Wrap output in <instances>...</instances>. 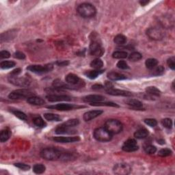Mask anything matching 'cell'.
I'll use <instances>...</instances> for the list:
<instances>
[{
	"label": "cell",
	"instance_id": "cell-41",
	"mask_svg": "<svg viewBox=\"0 0 175 175\" xmlns=\"http://www.w3.org/2000/svg\"><path fill=\"white\" fill-rule=\"evenodd\" d=\"M172 151L169 149H161L160 151L158 152V155L160 157H168L170 156V155H172Z\"/></svg>",
	"mask_w": 175,
	"mask_h": 175
},
{
	"label": "cell",
	"instance_id": "cell-44",
	"mask_svg": "<svg viewBox=\"0 0 175 175\" xmlns=\"http://www.w3.org/2000/svg\"><path fill=\"white\" fill-rule=\"evenodd\" d=\"M144 123H145L147 125L152 127H154L157 124V121L154 118H146L144 120Z\"/></svg>",
	"mask_w": 175,
	"mask_h": 175
},
{
	"label": "cell",
	"instance_id": "cell-8",
	"mask_svg": "<svg viewBox=\"0 0 175 175\" xmlns=\"http://www.w3.org/2000/svg\"><path fill=\"white\" fill-rule=\"evenodd\" d=\"M8 81L13 85L20 87H27L30 84V81L26 77H18L17 76L10 75L8 77Z\"/></svg>",
	"mask_w": 175,
	"mask_h": 175
},
{
	"label": "cell",
	"instance_id": "cell-4",
	"mask_svg": "<svg viewBox=\"0 0 175 175\" xmlns=\"http://www.w3.org/2000/svg\"><path fill=\"white\" fill-rule=\"evenodd\" d=\"M104 127L112 135L118 134L123 130V124L120 121L115 119H110L107 121Z\"/></svg>",
	"mask_w": 175,
	"mask_h": 175
},
{
	"label": "cell",
	"instance_id": "cell-33",
	"mask_svg": "<svg viewBox=\"0 0 175 175\" xmlns=\"http://www.w3.org/2000/svg\"><path fill=\"white\" fill-rule=\"evenodd\" d=\"M91 105H94V106H110V107H118V105L112 102H97V103H90Z\"/></svg>",
	"mask_w": 175,
	"mask_h": 175
},
{
	"label": "cell",
	"instance_id": "cell-37",
	"mask_svg": "<svg viewBox=\"0 0 175 175\" xmlns=\"http://www.w3.org/2000/svg\"><path fill=\"white\" fill-rule=\"evenodd\" d=\"M33 123H34V124L36 126L38 127H40V128H42V127H45L46 125L44 120L40 117V116H38V117L35 118L34 119V121H33Z\"/></svg>",
	"mask_w": 175,
	"mask_h": 175
},
{
	"label": "cell",
	"instance_id": "cell-26",
	"mask_svg": "<svg viewBox=\"0 0 175 175\" xmlns=\"http://www.w3.org/2000/svg\"><path fill=\"white\" fill-rule=\"evenodd\" d=\"M11 135V131L9 129H4L0 133V141L2 142H5L10 138Z\"/></svg>",
	"mask_w": 175,
	"mask_h": 175
},
{
	"label": "cell",
	"instance_id": "cell-49",
	"mask_svg": "<svg viewBox=\"0 0 175 175\" xmlns=\"http://www.w3.org/2000/svg\"><path fill=\"white\" fill-rule=\"evenodd\" d=\"M10 56V54L8 51H2L0 52V58L1 59H5Z\"/></svg>",
	"mask_w": 175,
	"mask_h": 175
},
{
	"label": "cell",
	"instance_id": "cell-31",
	"mask_svg": "<svg viewBox=\"0 0 175 175\" xmlns=\"http://www.w3.org/2000/svg\"><path fill=\"white\" fill-rule=\"evenodd\" d=\"M103 66V61L99 59V58H97V59L94 60L93 61H92L90 63V66L96 69V70H99L100 68H101Z\"/></svg>",
	"mask_w": 175,
	"mask_h": 175
},
{
	"label": "cell",
	"instance_id": "cell-40",
	"mask_svg": "<svg viewBox=\"0 0 175 175\" xmlns=\"http://www.w3.org/2000/svg\"><path fill=\"white\" fill-rule=\"evenodd\" d=\"M79 123V122L78 119H71V120L67 121L63 124H65V125L69 127H74L77 125H78Z\"/></svg>",
	"mask_w": 175,
	"mask_h": 175
},
{
	"label": "cell",
	"instance_id": "cell-7",
	"mask_svg": "<svg viewBox=\"0 0 175 175\" xmlns=\"http://www.w3.org/2000/svg\"><path fill=\"white\" fill-rule=\"evenodd\" d=\"M131 168L128 163H120L116 164L113 168L114 173L119 175H126L130 173Z\"/></svg>",
	"mask_w": 175,
	"mask_h": 175
},
{
	"label": "cell",
	"instance_id": "cell-30",
	"mask_svg": "<svg viewBox=\"0 0 175 175\" xmlns=\"http://www.w3.org/2000/svg\"><path fill=\"white\" fill-rule=\"evenodd\" d=\"M114 42L116 44H119V45H122V44L126 43L127 38L125 36H124L123 34H118L114 38Z\"/></svg>",
	"mask_w": 175,
	"mask_h": 175
},
{
	"label": "cell",
	"instance_id": "cell-24",
	"mask_svg": "<svg viewBox=\"0 0 175 175\" xmlns=\"http://www.w3.org/2000/svg\"><path fill=\"white\" fill-rule=\"evenodd\" d=\"M126 103L133 108H136V109H142L143 107V105L142 102L138 101L137 99H129L126 101Z\"/></svg>",
	"mask_w": 175,
	"mask_h": 175
},
{
	"label": "cell",
	"instance_id": "cell-18",
	"mask_svg": "<svg viewBox=\"0 0 175 175\" xmlns=\"http://www.w3.org/2000/svg\"><path fill=\"white\" fill-rule=\"evenodd\" d=\"M76 107L73 105L71 104H65V103H61V104H57L55 105H53V106H48L47 108L49 109H54L59 111H68L73 110L74 108Z\"/></svg>",
	"mask_w": 175,
	"mask_h": 175
},
{
	"label": "cell",
	"instance_id": "cell-13",
	"mask_svg": "<svg viewBox=\"0 0 175 175\" xmlns=\"http://www.w3.org/2000/svg\"><path fill=\"white\" fill-rule=\"evenodd\" d=\"M106 93L107 94H110V95L113 96H132V93H130L129 91L123 90H118V89H107Z\"/></svg>",
	"mask_w": 175,
	"mask_h": 175
},
{
	"label": "cell",
	"instance_id": "cell-27",
	"mask_svg": "<svg viewBox=\"0 0 175 175\" xmlns=\"http://www.w3.org/2000/svg\"><path fill=\"white\" fill-rule=\"evenodd\" d=\"M149 131L146 129H140L135 131L134 133V137L137 139H144L148 137Z\"/></svg>",
	"mask_w": 175,
	"mask_h": 175
},
{
	"label": "cell",
	"instance_id": "cell-45",
	"mask_svg": "<svg viewBox=\"0 0 175 175\" xmlns=\"http://www.w3.org/2000/svg\"><path fill=\"white\" fill-rule=\"evenodd\" d=\"M117 67L118 68L123 69V70H126V69L129 68V66L128 65H127V63L125 62V61L120 60L117 63Z\"/></svg>",
	"mask_w": 175,
	"mask_h": 175
},
{
	"label": "cell",
	"instance_id": "cell-10",
	"mask_svg": "<svg viewBox=\"0 0 175 175\" xmlns=\"http://www.w3.org/2000/svg\"><path fill=\"white\" fill-rule=\"evenodd\" d=\"M90 53L94 56H101L103 54L104 50L98 41L93 40L90 45Z\"/></svg>",
	"mask_w": 175,
	"mask_h": 175
},
{
	"label": "cell",
	"instance_id": "cell-48",
	"mask_svg": "<svg viewBox=\"0 0 175 175\" xmlns=\"http://www.w3.org/2000/svg\"><path fill=\"white\" fill-rule=\"evenodd\" d=\"M14 57L19 60H23L26 58V55L21 51H16L14 54Z\"/></svg>",
	"mask_w": 175,
	"mask_h": 175
},
{
	"label": "cell",
	"instance_id": "cell-43",
	"mask_svg": "<svg viewBox=\"0 0 175 175\" xmlns=\"http://www.w3.org/2000/svg\"><path fill=\"white\" fill-rule=\"evenodd\" d=\"M144 151L148 154H154L157 151V148L152 145H147L144 147Z\"/></svg>",
	"mask_w": 175,
	"mask_h": 175
},
{
	"label": "cell",
	"instance_id": "cell-19",
	"mask_svg": "<svg viewBox=\"0 0 175 175\" xmlns=\"http://www.w3.org/2000/svg\"><path fill=\"white\" fill-rule=\"evenodd\" d=\"M27 102L30 104L34 105H43V104H44V103H45L44 100L41 99L40 97H38L36 96H32L27 98Z\"/></svg>",
	"mask_w": 175,
	"mask_h": 175
},
{
	"label": "cell",
	"instance_id": "cell-34",
	"mask_svg": "<svg viewBox=\"0 0 175 175\" xmlns=\"http://www.w3.org/2000/svg\"><path fill=\"white\" fill-rule=\"evenodd\" d=\"M127 53L123 51H117L113 53L112 57L115 59H124L127 57Z\"/></svg>",
	"mask_w": 175,
	"mask_h": 175
},
{
	"label": "cell",
	"instance_id": "cell-16",
	"mask_svg": "<svg viewBox=\"0 0 175 175\" xmlns=\"http://www.w3.org/2000/svg\"><path fill=\"white\" fill-rule=\"evenodd\" d=\"M46 98L50 102L63 101H71V97L66 95H57V94H50L47 95Z\"/></svg>",
	"mask_w": 175,
	"mask_h": 175
},
{
	"label": "cell",
	"instance_id": "cell-28",
	"mask_svg": "<svg viewBox=\"0 0 175 175\" xmlns=\"http://www.w3.org/2000/svg\"><path fill=\"white\" fill-rule=\"evenodd\" d=\"M44 117L47 121H57L58 122V121H60L61 120H62V118H60V116L55 114H51V113L44 114Z\"/></svg>",
	"mask_w": 175,
	"mask_h": 175
},
{
	"label": "cell",
	"instance_id": "cell-17",
	"mask_svg": "<svg viewBox=\"0 0 175 175\" xmlns=\"http://www.w3.org/2000/svg\"><path fill=\"white\" fill-rule=\"evenodd\" d=\"M84 101L88 102L90 103H97V102H101L105 100V97L101 95H98V94H90V95H88L84 97Z\"/></svg>",
	"mask_w": 175,
	"mask_h": 175
},
{
	"label": "cell",
	"instance_id": "cell-52",
	"mask_svg": "<svg viewBox=\"0 0 175 175\" xmlns=\"http://www.w3.org/2000/svg\"><path fill=\"white\" fill-rule=\"evenodd\" d=\"M58 66H67V65H69V62H68V61H63V62L58 63Z\"/></svg>",
	"mask_w": 175,
	"mask_h": 175
},
{
	"label": "cell",
	"instance_id": "cell-9",
	"mask_svg": "<svg viewBox=\"0 0 175 175\" xmlns=\"http://www.w3.org/2000/svg\"><path fill=\"white\" fill-rule=\"evenodd\" d=\"M146 34L152 40H160L163 38V32L157 27H151L147 30Z\"/></svg>",
	"mask_w": 175,
	"mask_h": 175
},
{
	"label": "cell",
	"instance_id": "cell-32",
	"mask_svg": "<svg viewBox=\"0 0 175 175\" xmlns=\"http://www.w3.org/2000/svg\"><path fill=\"white\" fill-rule=\"evenodd\" d=\"M158 64V61L155 59V58H149L147 59L145 62V65L147 68H149L151 70L152 68H154L155 66H156Z\"/></svg>",
	"mask_w": 175,
	"mask_h": 175
},
{
	"label": "cell",
	"instance_id": "cell-5",
	"mask_svg": "<svg viewBox=\"0 0 175 175\" xmlns=\"http://www.w3.org/2000/svg\"><path fill=\"white\" fill-rule=\"evenodd\" d=\"M34 96V93L29 90L26 89H19L12 91L8 95L9 99L12 100H19L26 98H29L30 96Z\"/></svg>",
	"mask_w": 175,
	"mask_h": 175
},
{
	"label": "cell",
	"instance_id": "cell-22",
	"mask_svg": "<svg viewBox=\"0 0 175 175\" xmlns=\"http://www.w3.org/2000/svg\"><path fill=\"white\" fill-rule=\"evenodd\" d=\"M66 82H67L68 84L74 86L78 84L79 82V78L76 75L73 73H70L66 76Z\"/></svg>",
	"mask_w": 175,
	"mask_h": 175
},
{
	"label": "cell",
	"instance_id": "cell-51",
	"mask_svg": "<svg viewBox=\"0 0 175 175\" xmlns=\"http://www.w3.org/2000/svg\"><path fill=\"white\" fill-rule=\"evenodd\" d=\"M105 87H106V90H107V89L114 88V86H113V84L111 82H105Z\"/></svg>",
	"mask_w": 175,
	"mask_h": 175
},
{
	"label": "cell",
	"instance_id": "cell-14",
	"mask_svg": "<svg viewBox=\"0 0 175 175\" xmlns=\"http://www.w3.org/2000/svg\"><path fill=\"white\" fill-rule=\"evenodd\" d=\"M103 114L102 110H92L86 112L84 114V120L85 121H90L93 120L96 117H98Z\"/></svg>",
	"mask_w": 175,
	"mask_h": 175
},
{
	"label": "cell",
	"instance_id": "cell-6",
	"mask_svg": "<svg viewBox=\"0 0 175 175\" xmlns=\"http://www.w3.org/2000/svg\"><path fill=\"white\" fill-rule=\"evenodd\" d=\"M27 69L30 71L32 72V73H37V74H43L48 73L52 71L53 69V65L49 64V65H47L44 66L41 65H31L29 66Z\"/></svg>",
	"mask_w": 175,
	"mask_h": 175
},
{
	"label": "cell",
	"instance_id": "cell-20",
	"mask_svg": "<svg viewBox=\"0 0 175 175\" xmlns=\"http://www.w3.org/2000/svg\"><path fill=\"white\" fill-rule=\"evenodd\" d=\"M16 36V32L15 30H10L6 32L2 33L1 34V42H4V41H8L10 40L13 39Z\"/></svg>",
	"mask_w": 175,
	"mask_h": 175
},
{
	"label": "cell",
	"instance_id": "cell-46",
	"mask_svg": "<svg viewBox=\"0 0 175 175\" xmlns=\"http://www.w3.org/2000/svg\"><path fill=\"white\" fill-rule=\"evenodd\" d=\"M167 64L169 67H170L172 70H174L175 68V58L171 57L169 58L167 61Z\"/></svg>",
	"mask_w": 175,
	"mask_h": 175
},
{
	"label": "cell",
	"instance_id": "cell-1",
	"mask_svg": "<svg viewBox=\"0 0 175 175\" xmlns=\"http://www.w3.org/2000/svg\"><path fill=\"white\" fill-rule=\"evenodd\" d=\"M77 12L84 18H91L96 15V10L93 5L83 3L77 7Z\"/></svg>",
	"mask_w": 175,
	"mask_h": 175
},
{
	"label": "cell",
	"instance_id": "cell-11",
	"mask_svg": "<svg viewBox=\"0 0 175 175\" xmlns=\"http://www.w3.org/2000/svg\"><path fill=\"white\" fill-rule=\"evenodd\" d=\"M122 149L125 152H134L138 149L137 142L134 139H129L123 144Z\"/></svg>",
	"mask_w": 175,
	"mask_h": 175
},
{
	"label": "cell",
	"instance_id": "cell-21",
	"mask_svg": "<svg viewBox=\"0 0 175 175\" xmlns=\"http://www.w3.org/2000/svg\"><path fill=\"white\" fill-rule=\"evenodd\" d=\"M107 77L112 81H118V80L125 79L127 77L124 75L117 73V72H110L107 74Z\"/></svg>",
	"mask_w": 175,
	"mask_h": 175
},
{
	"label": "cell",
	"instance_id": "cell-50",
	"mask_svg": "<svg viewBox=\"0 0 175 175\" xmlns=\"http://www.w3.org/2000/svg\"><path fill=\"white\" fill-rule=\"evenodd\" d=\"M21 68L15 69V70L12 71V73H10V75H12V76H17V75H19V74L21 73Z\"/></svg>",
	"mask_w": 175,
	"mask_h": 175
},
{
	"label": "cell",
	"instance_id": "cell-38",
	"mask_svg": "<svg viewBox=\"0 0 175 175\" xmlns=\"http://www.w3.org/2000/svg\"><path fill=\"white\" fill-rule=\"evenodd\" d=\"M12 112L14 114V115L16 117L19 118V119H21L22 121H26L27 120V116L25 113L19 110H12Z\"/></svg>",
	"mask_w": 175,
	"mask_h": 175
},
{
	"label": "cell",
	"instance_id": "cell-12",
	"mask_svg": "<svg viewBox=\"0 0 175 175\" xmlns=\"http://www.w3.org/2000/svg\"><path fill=\"white\" fill-rule=\"evenodd\" d=\"M55 133L57 134H73L76 133V131L73 129V127H69L62 124L56 127Z\"/></svg>",
	"mask_w": 175,
	"mask_h": 175
},
{
	"label": "cell",
	"instance_id": "cell-2",
	"mask_svg": "<svg viewBox=\"0 0 175 175\" xmlns=\"http://www.w3.org/2000/svg\"><path fill=\"white\" fill-rule=\"evenodd\" d=\"M62 153V152L56 149L46 148L40 152V155L43 159L46 160L55 161L60 159Z\"/></svg>",
	"mask_w": 175,
	"mask_h": 175
},
{
	"label": "cell",
	"instance_id": "cell-54",
	"mask_svg": "<svg viewBox=\"0 0 175 175\" xmlns=\"http://www.w3.org/2000/svg\"><path fill=\"white\" fill-rule=\"evenodd\" d=\"M140 3L142 5H146L147 4H148L149 1H147V0H146V1H144V0H143V1H140Z\"/></svg>",
	"mask_w": 175,
	"mask_h": 175
},
{
	"label": "cell",
	"instance_id": "cell-3",
	"mask_svg": "<svg viewBox=\"0 0 175 175\" xmlns=\"http://www.w3.org/2000/svg\"><path fill=\"white\" fill-rule=\"evenodd\" d=\"M112 133L108 131L105 127H99L94 131V138L97 141L102 142L110 141L112 138Z\"/></svg>",
	"mask_w": 175,
	"mask_h": 175
},
{
	"label": "cell",
	"instance_id": "cell-47",
	"mask_svg": "<svg viewBox=\"0 0 175 175\" xmlns=\"http://www.w3.org/2000/svg\"><path fill=\"white\" fill-rule=\"evenodd\" d=\"M15 166H16V167L20 168V169H21V170H28L30 169V166L29 165L25 164V163H15Z\"/></svg>",
	"mask_w": 175,
	"mask_h": 175
},
{
	"label": "cell",
	"instance_id": "cell-29",
	"mask_svg": "<svg viewBox=\"0 0 175 175\" xmlns=\"http://www.w3.org/2000/svg\"><path fill=\"white\" fill-rule=\"evenodd\" d=\"M103 71H99V70L89 71H87L86 73H85V75H86L87 77H88L89 79H96L100 74H101L103 73Z\"/></svg>",
	"mask_w": 175,
	"mask_h": 175
},
{
	"label": "cell",
	"instance_id": "cell-25",
	"mask_svg": "<svg viewBox=\"0 0 175 175\" xmlns=\"http://www.w3.org/2000/svg\"><path fill=\"white\" fill-rule=\"evenodd\" d=\"M146 93L149 95H151L152 96H159L161 94V92L159 89L157 88L155 86H149L146 88Z\"/></svg>",
	"mask_w": 175,
	"mask_h": 175
},
{
	"label": "cell",
	"instance_id": "cell-35",
	"mask_svg": "<svg viewBox=\"0 0 175 175\" xmlns=\"http://www.w3.org/2000/svg\"><path fill=\"white\" fill-rule=\"evenodd\" d=\"M15 65V62H12V61H4L0 64V67L2 69H9L14 67Z\"/></svg>",
	"mask_w": 175,
	"mask_h": 175
},
{
	"label": "cell",
	"instance_id": "cell-39",
	"mask_svg": "<svg viewBox=\"0 0 175 175\" xmlns=\"http://www.w3.org/2000/svg\"><path fill=\"white\" fill-rule=\"evenodd\" d=\"M142 58V55L140 53L133 52L129 55V60L132 61V62H136V61L141 60Z\"/></svg>",
	"mask_w": 175,
	"mask_h": 175
},
{
	"label": "cell",
	"instance_id": "cell-15",
	"mask_svg": "<svg viewBox=\"0 0 175 175\" xmlns=\"http://www.w3.org/2000/svg\"><path fill=\"white\" fill-rule=\"evenodd\" d=\"M53 140L59 143H72L79 141V138L78 136H74V137H54Z\"/></svg>",
	"mask_w": 175,
	"mask_h": 175
},
{
	"label": "cell",
	"instance_id": "cell-23",
	"mask_svg": "<svg viewBox=\"0 0 175 175\" xmlns=\"http://www.w3.org/2000/svg\"><path fill=\"white\" fill-rule=\"evenodd\" d=\"M164 71L165 68H163V66H155L154 68L151 69L150 74H151V76H160L162 75L164 73Z\"/></svg>",
	"mask_w": 175,
	"mask_h": 175
},
{
	"label": "cell",
	"instance_id": "cell-42",
	"mask_svg": "<svg viewBox=\"0 0 175 175\" xmlns=\"http://www.w3.org/2000/svg\"><path fill=\"white\" fill-rule=\"evenodd\" d=\"M162 125L167 129H171L173 127V121L170 118H164L162 121Z\"/></svg>",
	"mask_w": 175,
	"mask_h": 175
},
{
	"label": "cell",
	"instance_id": "cell-53",
	"mask_svg": "<svg viewBox=\"0 0 175 175\" xmlns=\"http://www.w3.org/2000/svg\"><path fill=\"white\" fill-rule=\"evenodd\" d=\"M93 89H94V90H99V89H101L103 88V86L101 85H98V84H96V85H94L93 86Z\"/></svg>",
	"mask_w": 175,
	"mask_h": 175
},
{
	"label": "cell",
	"instance_id": "cell-36",
	"mask_svg": "<svg viewBox=\"0 0 175 175\" xmlns=\"http://www.w3.org/2000/svg\"><path fill=\"white\" fill-rule=\"evenodd\" d=\"M46 170L45 166L44 165L41 164V163H38V164H36L33 167V171L36 174H43Z\"/></svg>",
	"mask_w": 175,
	"mask_h": 175
}]
</instances>
